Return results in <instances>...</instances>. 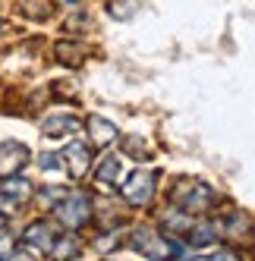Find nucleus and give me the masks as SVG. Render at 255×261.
<instances>
[{"mask_svg":"<svg viewBox=\"0 0 255 261\" xmlns=\"http://www.w3.org/2000/svg\"><path fill=\"white\" fill-rule=\"evenodd\" d=\"M133 242H136V249H139L142 255H148V258H155V261H167V258L180 255V246H176V242L161 239V236L151 233V230H139Z\"/></svg>","mask_w":255,"mask_h":261,"instance_id":"nucleus-1","label":"nucleus"},{"mask_svg":"<svg viewBox=\"0 0 255 261\" xmlns=\"http://www.w3.org/2000/svg\"><path fill=\"white\" fill-rule=\"evenodd\" d=\"M57 217L66 227H82V223L92 217V201H88V195H69L57 208Z\"/></svg>","mask_w":255,"mask_h":261,"instance_id":"nucleus-2","label":"nucleus"},{"mask_svg":"<svg viewBox=\"0 0 255 261\" xmlns=\"http://www.w3.org/2000/svg\"><path fill=\"white\" fill-rule=\"evenodd\" d=\"M151 192H155V173L151 170H139L130 179V186L123 189V195H126V201H130V204H148Z\"/></svg>","mask_w":255,"mask_h":261,"instance_id":"nucleus-3","label":"nucleus"},{"mask_svg":"<svg viewBox=\"0 0 255 261\" xmlns=\"http://www.w3.org/2000/svg\"><path fill=\"white\" fill-rule=\"evenodd\" d=\"M26 161H29V148L26 145H19V142L0 145V176H13Z\"/></svg>","mask_w":255,"mask_h":261,"instance_id":"nucleus-4","label":"nucleus"},{"mask_svg":"<svg viewBox=\"0 0 255 261\" xmlns=\"http://www.w3.org/2000/svg\"><path fill=\"white\" fill-rule=\"evenodd\" d=\"M32 195V182L29 179H7V182H0V204H7V211L13 208H19V204Z\"/></svg>","mask_w":255,"mask_h":261,"instance_id":"nucleus-5","label":"nucleus"},{"mask_svg":"<svg viewBox=\"0 0 255 261\" xmlns=\"http://www.w3.org/2000/svg\"><path fill=\"white\" fill-rule=\"evenodd\" d=\"M63 158L69 161V173H72V176H82V173L88 170V148H85V145H79V142L66 145Z\"/></svg>","mask_w":255,"mask_h":261,"instance_id":"nucleus-6","label":"nucleus"},{"mask_svg":"<svg viewBox=\"0 0 255 261\" xmlns=\"http://www.w3.org/2000/svg\"><path fill=\"white\" fill-rule=\"evenodd\" d=\"M88 129L95 136V145H111V139H117V126L107 123L104 117H92L88 120Z\"/></svg>","mask_w":255,"mask_h":261,"instance_id":"nucleus-7","label":"nucleus"},{"mask_svg":"<svg viewBox=\"0 0 255 261\" xmlns=\"http://www.w3.org/2000/svg\"><path fill=\"white\" fill-rule=\"evenodd\" d=\"M98 179L101 182H107V186H117L120 179H123V161L120 158H104L101 161V170H98Z\"/></svg>","mask_w":255,"mask_h":261,"instance_id":"nucleus-8","label":"nucleus"},{"mask_svg":"<svg viewBox=\"0 0 255 261\" xmlns=\"http://www.w3.org/2000/svg\"><path fill=\"white\" fill-rule=\"evenodd\" d=\"M26 242L35 249H50L54 246V236H50V227L47 223H35V227L26 230Z\"/></svg>","mask_w":255,"mask_h":261,"instance_id":"nucleus-9","label":"nucleus"},{"mask_svg":"<svg viewBox=\"0 0 255 261\" xmlns=\"http://www.w3.org/2000/svg\"><path fill=\"white\" fill-rule=\"evenodd\" d=\"M41 129H44V136H63V133H72L76 129V117H50L47 123H41Z\"/></svg>","mask_w":255,"mask_h":261,"instance_id":"nucleus-10","label":"nucleus"}]
</instances>
